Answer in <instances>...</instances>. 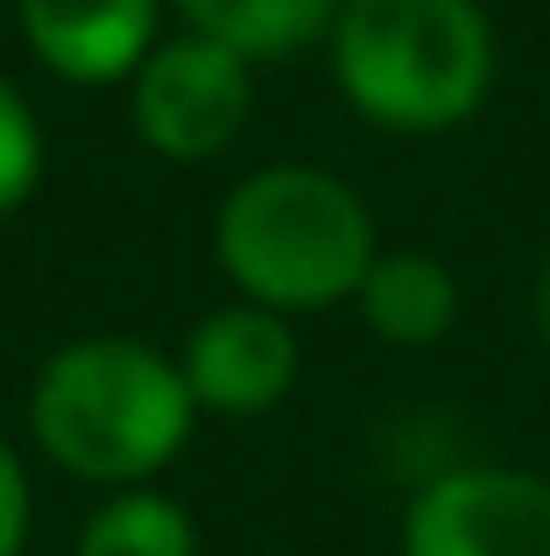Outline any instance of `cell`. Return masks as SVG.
Instances as JSON below:
<instances>
[{
    "label": "cell",
    "mask_w": 550,
    "mask_h": 556,
    "mask_svg": "<svg viewBox=\"0 0 550 556\" xmlns=\"http://www.w3.org/2000/svg\"><path fill=\"white\" fill-rule=\"evenodd\" d=\"M198 402L177 353L135 331H78L28 380V444L99 493L155 486L184 458Z\"/></svg>",
    "instance_id": "obj_1"
},
{
    "label": "cell",
    "mask_w": 550,
    "mask_h": 556,
    "mask_svg": "<svg viewBox=\"0 0 550 556\" xmlns=\"http://www.w3.org/2000/svg\"><path fill=\"white\" fill-rule=\"evenodd\" d=\"M374 254H382V232H374L367 198L317 163L248 169L212 212V261L234 282V296L262 303L289 325L332 303H353Z\"/></svg>",
    "instance_id": "obj_2"
},
{
    "label": "cell",
    "mask_w": 550,
    "mask_h": 556,
    "mask_svg": "<svg viewBox=\"0 0 550 556\" xmlns=\"http://www.w3.org/2000/svg\"><path fill=\"white\" fill-rule=\"evenodd\" d=\"M325 50L339 99L402 141L466 127L501 71V42L480 0H346Z\"/></svg>",
    "instance_id": "obj_3"
},
{
    "label": "cell",
    "mask_w": 550,
    "mask_h": 556,
    "mask_svg": "<svg viewBox=\"0 0 550 556\" xmlns=\"http://www.w3.org/2000/svg\"><path fill=\"white\" fill-rule=\"evenodd\" d=\"M254 121V64L212 36H163L127 78V127L155 163H220Z\"/></svg>",
    "instance_id": "obj_4"
},
{
    "label": "cell",
    "mask_w": 550,
    "mask_h": 556,
    "mask_svg": "<svg viewBox=\"0 0 550 556\" xmlns=\"http://www.w3.org/2000/svg\"><path fill=\"white\" fill-rule=\"evenodd\" d=\"M402 556H550V479L529 465H445L402 507Z\"/></svg>",
    "instance_id": "obj_5"
},
{
    "label": "cell",
    "mask_w": 550,
    "mask_h": 556,
    "mask_svg": "<svg viewBox=\"0 0 550 556\" xmlns=\"http://www.w3.org/2000/svg\"><path fill=\"white\" fill-rule=\"evenodd\" d=\"M184 367V388H191L198 416H226V422H254L268 408L289 402L303 374V345H297V325L289 317L262 311V303H220L191 325L177 353Z\"/></svg>",
    "instance_id": "obj_6"
},
{
    "label": "cell",
    "mask_w": 550,
    "mask_h": 556,
    "mask_svg": "<svg viewBox=\"0 0 550 556\" xmlns=\"http://www.w3.org/2000/svg\"><path fill=\"white\" fill-rule=\"evenodd\" d=\"M163 8L170 0H14V22L50 78L99 92V85H127L141 56L163 42Z\"/></svg>",
    "instance_id": "obj_7"
},
{
    "label": "cell",
    "mask_w": 550,
    "mask_h": 556,
    "mask_svg": "<svg viewBox=\"0 0 550 556\" xmlns=\"http://www.w3.org/2000/svg\"><path fill=\"white\" fill-rule=\"evenodd\" d=\"M353 311L367 339L396 345V353H430L459 325V275L452 261L424 254V247H382L367 282L353 289Z\"/></svg>",
    "instance_id": "obj_8"
},
{
    "label": "cell",
    "mask_w": 550,
    "mask_h": 556,
    "mask_svg": "<svg viewBox=\"0 0 550 556\" xmlns=\"http://www.w3.org/2000/svg\"><path fill=\"white\" fill-rule=\"evenodd\" d=\"M191 36L240 50L248 64H289L332 36L346 0H170Z\"/></svg>",
    "instance_id": "obj_9"
},
{
    "label": "cell",
    "mask_w": 550,
    "mask_h": 556,
    "mask_svg": "<svg viewBox=\"0 0 550 556\" xmlns=\"http://www.w3.org/2000/svg\"><path fill=\"white\" fill-rule=\"evenodd\" d=\"M71 556H198V521L163 486L99 493V507L78 521Z\"/></svg>",
    "instance_id": "obj_10"
},
{
    "label": "cell",
    "mask_w": 550,
    "mask_h": 556,
    "mask_svg": "<svg viewBox=\"0 0 550 556\" xmlns=\"http://www.w3.org/2000/svg\"><path fill=\"white\" fill-rule=\"evenodd\" d=\"M42 169H50V135H42L28 92L0 71V218H14L36 198Z\"/></svg>",
    "instance_id": "obj_11"
},
{
    "label": "cell",
    "mask_w": 550,
    "mask_h": 556,
    "mask_svg": "<svg viewBox=\"0 0 550 556\" xmlns=\"http://www.w3.org/2000/svg\"><path fill=\"white\" fill-rule=\"evenodd\" d=\"M28 529H36V486H28L22 451L0 437V556H22Z\"/></svg>",
    "instance_id": "obj_12"
},
{
    "label": "cell",
    "mask_w": 550,
    "mask_h": 556,
    "mask_svg": "<svg viewBox=\"0 0 550 556\" xmlns=\"http://www.w3.org/2000/svg\"><path fill=\"white\" fill-rule=\"evenodd\" d=\"M529 325H537V345H543V359H550V254H543V268H537V289H529Z\"/></svg>",
    "instance_id": "obj_13"
}]
</instances>
